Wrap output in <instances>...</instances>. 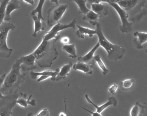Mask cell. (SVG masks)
Here are the masks:
<instances>
[{
    "mask_svg": "<svg viewBox=\"0 0 147 116\" xmlns=\"http://www.w3.org/2000/svg\"><path fill=\"white\" fill-rule=\"evenodd\" d=\"M118 88V85L114 84L108 88V92L111 94L114 95L116 94V91H117Z\"/></svg>",
    "mask_w": 147,
    "mask_h": 116,
    "instance_id": "f546056e",
    "label": "cell"
},
{
    "mask_svg": "<svg viewBox=\"0 0 147 116\" xmlns=\"http://www.w3.org/2000/svg\"><path fill=\"white\" fill-rule=\"evenodd\" d=\"M20 8V0H10L7 3L6 8L5 17L4 21H8L11 20V13L14 10H18Z\"/></svg>",
    "mask_w": 147,
    "mask_h": 116,
    "instance_id": "2e32d148",
    "label": "cell"
},
{
    "mask_svg": "<svg viewBox=\"0 0 147 116\" xmlns=\"http://www.w3.org/2000/svg\"><path fill=\"white\" fill-rule=\"evenodd\" d=\"M60 71V69L57 68L55 71H52L51 70H46L41 72H35L33 70L31 71L30 77L31 79L35 80L39 76H47L51 78V80L52 81H56V77Z\"/></svg>",
    "mask_w": 147,
    "mask_h": 116,
    "instance_id": "5bb4252c",
    "label": "cell"
},
{
    "mask_svg": "<svg viewBox=\"0 0 147 116\" xmlns=\"http://www.w3.org/2000/svg\"><path fill=\"white\" fill-rule=\"evenodd\" d=\"M20 63L17 60L12 66L11 70L7 75L4 84L0 91L4 95L11 94L16 91H18L26 80V74L20 72Z\"/></svg>",
    "mask_w": 147,
    "mask_h": 116,
    "instance_id": "7a4b0ae2",
    "label": "cell"
},
{
    "mask_svg": "<svg viewBox=\"0 0 147 116\" xmlns=\"http://www.w3.org/2000/svg\"><path fill=\"white\" fill-rule=\"evenodd\" d=\"M23 2L26 3V4H29L33 6L35 4V1L34 0H21Z\"/></svg>",
    "mask_w": 147,
    "mask_h": 116,
    "instance_id": "8d00e7d4",
    "label": "cell"
},
{
    "mask_svg": "<svg viewBox=\"0 0 147 116\" xmlns=\"http://www.w3.org/2000/svg\"><path fill=\"white\" fill-rule=\"evenodd\" d=\"M101 2H106V3H115L114 0H101Z\"/></svg>",
    "mask_w": 147,
    "mask_h": 116,
    "instance_id": "74e56055",
    "label": "cell"
},
{
    "mask_svg": "<svg viewBox=\"0 0 147 116\" xmlns=\"http://www.w3.org/2000/svg\"><path fill=\"white\" fill-rule=\"evenodd\" d=\"M51 1L52 3H55V5H57L59 4V2H58V0H51Z\"/></svg>",
    "mask_w": 147,
    "mask_h": 116,
    "instance_id": "f35d334b",
    "label": "cell"
},
{
    "mask_svg": "<svg viewBox=\"0 0 147 116\" xmlns=\"http://www.w3.org/2000/svg\"><path fill=\"white\" fill-rule=\"evenodd\" d=\"M145 108V106L142 105L140 102L138 101L136 102L130 112V116H143Z\"/></svg>",
    "mask_w": 147,
    "mask_h": 116,
    "instance_id": "cb8c5ba5",
    "label": "cell"
},
{
    "mask_svg": "<svg viewBox=\"0 0 147 116\" xmlns=\"http://www.w3.org/2000/svg\"><path fill=\"white\" fill-rule=\"evenodd\" d=\"M85 98L86 99L87 101L89 103L92 105L96 109V112L99 113H101L103 112L104 110H105L107 107L111 105H113L114 106H116L117 105V99L114 96H111L108 98V101L107 102H106L103 105H101L98 106L96 104H94L91 99L89 98V96L88 95L86 94L85 95Z\"/></svg>",
    "mask_w": 147,
    "mask_h": 116,
    "instance_id": "8fae6325",
    "label": "cell"
},
{
    "mask_svg": "<svg viewBox=\"0 0 147 116\" xmlns=\"http://www.w3.org/2000/svg\"><path fill=\"white\" fill-rule=\"evenodd\" d=\"M60 37L59 35L55 38L49 40L43 39L40 45L32 53L35 57L36 63L40 68L43 69L51 67L54 61L57 58L58 52L55 43Z\"/></svg>",
    "mask_w": 147,
    "mask_h": 116,
    "instance_id": "6da1fadb",
    "label": "cell"
},
{
    "mask_svg": "<svg viewBox=\"0 0 147 116\" xmlns=\"http://www.w3.org/2000/svg\"><path fill=\"white\" fill-rule=\"evenodd\" d=\"M92 67L93 66H92L89 65L86 63L78 61L77 63L73 66V68L74 70L80 71L86 74L91 75L93 73L92 70Z\"/></svg>",
    "mask_w": 147,
    "mask_h": 116,
    "instance_id": "ffe728a7",
    "label": "cell"
},
{
    "mask_svg": "<svg viewBox=\"0 0 147 116\" xmlns=\"http://www.w3.org/2000/svg\"><path fill=\"white\" fill-rule=\"evenodd\" d=\"M82 109L85 110V111H87L89 112V113H91L92 115V116H102V115L100 114V113H99L97 112H93L92 111H90V110H88V109H86V108H85V107H82ZM106 116H110V115H107Z\"/></svg>",
    "mask_w": 147,
    "mask_h": 116,
    "instance_id": "d6a6232c",
    "label": "cell"
},
{
    "mask_svg": "<svg viewBox=\"0 0 147 116\" xmlns=\"http://www.w3.org/2000/svg\"><path fill=\"white\" fill-rule=\"evenodd\" d=\"M19 95L18 91H16L0 99V116H11L13 114V109L17 104L16 100Z\"/></svg>",
    "mask_w": 147,
    "mask_h": 116,
    "instance_id": "8992f818",
    "label": "cell"
},
{
    "mask_svg": "<svg viewBox=\"0 0 147 116\" xmlns=\"http://www.w3.org/2000/svg\"><path fill=\"white\" fill-rule=\"evenodd\" d=\"M94 60L95 62L97 63L99 67L102 70L103 72V74L104 76H105L109 72V70L107 68L106 66L105 65L104 62L101 60V58L99 55H95L94 57Z\"/></svg>",
    "mask_w": 147,
    "mask_h": 116,
    "instance_id": "f1b7e54d",
    "label": "cell"
},
{
    "mask_svg": "<svg viewBox=\"0 0 147 116\" xmlns=\"http://www.w3.org/2000/svg\"><path fill=\"white\" fill-rule=\"evenodd\" d=\"M120 0H114V1H115V3H117L118 1H119Z\"/></svg>",
    "mask_w": 147,
    "mask_h": 116,
    "instance_id": "b9f144b4",
    "label": "cell"
},
{
    "mask_svg": "<svg viewBox=\"0 0 147 116\" xmlns=\"http://www.w3.org/2000/svg\"><path fill=\"white\" fill-rule=\"evenodd\" d=\"M100 46L99 43L98 42L96 45L84 56H80L78 58V61L82 63H86L89 65L93 66L95 65V60L94 58V53L97 49Z\"/></svg>",
    "mask_w": 147,
    "mask_h": 116,
    "instance_id": "7c38bea8",
    "label": "cell"
},
{
    "mask_svg": "<svg viewBox=\"0 0 147 116\" xmlns=\"http://www.w3.org/2000/svg\"><path fill=\"white\" fill-rule=\"evenodd\" d=\"M50 78L49 76H38L37 79V82H42L44 80H46V79Z\"/></svg>",
    "mask_w": 147,
    "mask_h": 116,
    "instance_id": "e575fe53",
    "label": "cell"
},
{
    "mask_svg": "<svg viewBox=\"0 0 147 116\" xmlns=\"http://www.w3.org/2000/svg\"><path fill=\"white\" fill-rule=\"evenodd\" d=\"M147 0H120L117 3L129 15V20L136 23L142 21L147 15L146 9H143Z\"/></svg>",
    "mask_w": 147,
    "mask_h": 116,
    "instance_id": "3957f363",
    "label": "cell"
},
{
    "mask_svg": "<svg viewBox=\"0 0 147 116\" xmlns=\"http://www.w3.org/2000/svg\"><path fill=\"white\" fill-rule=\"evenodd\" d=\"M62 48L64 53L68 57L73 59L77 58L75 44L64 45L63 46Z\"/></svg>",
    "mask_w": 147,
    "mask_h": 116,
    "instance_id": "7402d4cb",
    "label": "cell"
},
{
    "mask_svg": "<svg viewBox=\"0 0 147 116\" xmlns=\"http://www.w3.org/2000/svg\"><path fill=\"white\" fill-rule=\"evenodd\" d=\"M4 96H5V95H4L1 93V91H0V99L4 98Z\"/></svg>",
    "mask_w": 147,
    "mask_h": 116,
    "instance_id": "ab89813d",
    "label": "cell"
},
{
    "mask_svg": "<svg viewBox=\"0 0 147 116\" xmlns=\"http://www.w3.org/2000/svg\"><path fill=\"white\" fill-rule=\"evenodd\" d=\"M31 17L33 19L34 23V30L32 34V36L34 38H36L38 33L45 29L46 24L44 21L38 18L36 15H33L31 16Z\"/></svg>",
    "mask_w": 147,
    "mask_h": 116,
    "instance_id": "ac0fdd59",
    "label": "cell"
},
{
    "mask_svg": "<svg viewBox=\"0 0 147 116\" xmlns=\"http://www.w3.org/2000/svg\"><path fill=\"white\" fill-rule=\"evenodd\" d=\"M69 41H70V39L67 36H64V37H62L61 40V43H62L64 45L68 44Z\"/></svg>",
    "mask_w": 147,
    "mask_h": 116,
    "instance_id": "1f68e13d",
    "label": "cell"
},
{
    "mask_svg": "<svg viewBox=\"0 0 147 116\" xmlns=\"http://www.w3.org/2000/svg\"><path fill=\"white\" fill-rule=\"evenodd\" d=\"M118 13L121 21V25L119 27L120 31L124 34H127L132 31L133 29V23L129 20V15L127 13L123 10L116 3H109Z\"/></svg>",
    "mask_w": 147,
    "mask_h": 116,
    "instance_id": "ba28073f",
    "label": "cell"
},
{
    "mask_svg": "<svg viewBox=\"0 0 147 116\" xmlns=\"http://www.w3.org/2000/svg\"><path fill=\"white\" fill-rule=\"evenodd\" d=\"M134 37L133 42L134 46L138 49H142L143 48L142 45L147 41V33L146 32L136 31L133 34Z\"/></svg>",
    "mask_w": 147,
    "mask_h": 116,
    "instance_id": "4fadbf2b",
    "label": "cell"
},
{
    "mask_svg": "<svg viewBox=\"0 0 147 116\" xmlns=\"http://www.w3.org/2000/svg\"><path fill=\"white\" fill-rule=\"evenodd\" d=\"M21 63L20 67L22 71L24 72L27 71H32L37 68L36 64V60L32 53L26 55L22 56L18 59Z\"/></svg>",
    "mask_w": 147,
    "mask_h": 116,
    "instance_id": "30bf717a",
    "label": "cell"
},
{
    "mask_svg": "<svg viewBox=\"0 0 147 116\" xmlns=\"http://www.w3.org/2000/svg\"><path fill=\"white\" fill-rule=\"evenodd\" d=\"M73 66V63L69 62V64L64 65L60 70L59 73L56 77V81H58L61 79H65L67 76H68L70 72L71 68Z\"/></svg>",
    "mask_w": 147,
    "mask_h": 116,
    "instance_id": "44dd1931",
    "label": "cell"
},
{
    "mask_svg": "<svg viewBox=\"0 0 147 116\" xmlns=\"http://www.w3.org/2000/svg\"><path fill=\"white\" fill-rule=\"evenodd\" d=\"M120 87L123 91H129L132 89L135 85V81L134 79H126L120 82Z\"/></svg>",
    "mask_w": 147,
    "mask_h": 116,
    "instance_id": "4316f807",
    "label": "cell"
},
{
    "mask_svg": "<svg viewBox=\"0 0 147 116\" xmlns=\"http://www.w3.org/2000/svg\"><path fill=\"white\" fill-rule=\"evenodd\" d=\"M46 0H39L38 4L36 9H34L31 13V16L36 15L38 18L44 21V19L42 16V8Z\"/></svg>",
    "mask_w": 147,
    "mask_h": 116,
    "instance_id": "d4e9b609",
    "label": "cell"
},
{
    "mask_svg": "<svg viewBox=\"0 0 147 116\" xmlns=\"http://www.w3.org/2000/svg\"><path fill=\"white\" fill-rule=\"evenodd\" d=\"M6 76V72H5L2 75H0V88L1 87L3 84H4V81H5V79Z\"/></svg>",
    "mask_w": 147,
    "mask_h": 116,
    "instance_id": "836d02e7",
    "label": "cell"
},
{
    "mask_svg": "<svg viewBox=\"0 0 147 116\" xmlns=\"http://www.w3.org/2000/svg\"><path fill=\"white\" fill-rule=\"evenodd\" d=\"M96 27V34L98 36L99 43L106 51L108 58L114 61L122 59L126 52L125 49L122 46L113 44L106 38L100 23H98Z\"/></svg>",
    "mask_w": 147,
    "mask_h": 116,
    "instance_id": "277c9868",
    "label": "cell"
},
{
    "mask_svg": "<svg viewBox=\"0 0 147 116\" xmlns=\"http://www.w3.org/2000/svg\"><path fill=\"white\" fill-rule=\"evenodd\" d=\"M77 28L78 30L76 31V35L80 39H84L85 35H88L89 37H92L96 34L95 30L84 28L80 25H77Z\"/></svg>",
    "mask_w": 147,
    "mask_h": 116,
    "instance_id": "d6986e66",
    "label": "cell"
},
{
    "mask_svg": "<svg viewBox=\"0 0 147 116\" xmlns=\"http://www.w3.org/2000/svg\"><path fill=\"white\" fill-rule=\"evenodd\" d=\"M76 23V18H74L68 24H62L59 23L53 26V28L48 32L45 33L43 39L45 40H49L55 38L59 35V32L69 28L75 29Z\"/></svg>",
    "mask_w": 147,
    "mask_h": 116,
    "instance_id": "9c48e42d",
    "label": "cell"
},
{
    "mask_svg": "<svg viewBox=\"0 0 147 116\" xmlns=\"http://www.w3.org/2000/svg\"><path fill=\"white\" fill-rule=\"evenodd\" d=\"M50 112L47 108H44L41 110L36 116H49Z\"/></svg>",
    "mask_w": 147,
    "mask_h": 116,
    "instance_id": "4dcf8cb0",
    "label": "cell"
},
{
    "mask_svg": "<svg viewBox=\"0 0 147 116\" xmlns=\"http://www.w3.org/2000/svg\"><path fill=\"white\" fill-rule=\"evenodd\" d=\"M15 28L13 23L7 22H3L0 25V57L1 58H9L11 55L13 50L7 46V39L9 31Z\"/></svg>",
    "mask_w": 147,
    "mask_h": 116,
    "instance_id": "5b68a950",
    "label": "cell"
},
{
    "mask_svg": "<svg viewBox=\"0 0 147 116\" xmlns=\"http://www.w3.org/2000/svg\"><path fill=\"white\" fill-rule=\"evenodd\" d=\"M86 3H89L90 5L92 4H99L101 3V0H86Z\"/></svg>",
    "mask_w": 147,
    "mask_h": 116,
    "instance_id": "d590c367",
    "label": "cell"
},
{
    "mask_svg": "<svg viewBox=\"0 0 147 116\" xmlns=\"http://www.w3.org/2000/svg\"><path fill=\"white\" fill-rule=\"evenodd\" d=\"M69 1H74L76 3L79 8V13L80 14H83L84 15L90 11L87 7L86 5V0H69Z\"/></svg>",
    "mask_w": 147,
    "mask_h": 116,
    "instance_id": "484cf974",
    "label": "cell"
},
{
    "mask_svg": "<svg viewBox=\"0 0 147 116\" xmlns=\"http://www.w3.org/2000/svg\"><path fill=\"white\" fill-rule=\"evenodd\" d=\"M99 18V17L97 14L92 11H90L86 14L84 15L82 19L88 22L93 26H96L98 23V20Z\"/></svg>",
    "mask_w": 147,
    "mask_h": 116,
    "instance_id": "603a6c76",
    "label": "cell"
},
{
    "mask_svg": "<svg viewBox=\"0 0 147 116\" xmlns=\"http://www.w3.org/2000/svg\"><path fill=\"white\" fill-rule=\"evenodd\" d=\"M27 116H35L32 112H30L27 114Z\"/></svg>",
    "mask_w": 147,
    "mask_h": 116,
    "instance_id": "60d3db41",
    "label": "cell"
},
{
    "mask_svg": "<svg viewBox=\"0 0 147 116\" xmlns=\"http://www.w3.org/2000/svg\"><path fill=\"white\" fill-rule=\"evenodd\" d=\"M91 5L92 11L97 14L99 18L105 17L109 13L108 7L106 5H103L100 3L92 4Z\"/></svg>",
    "mask_w": 147,
    "mask_h": 116,
    "instance_id": "e0dca14e",
    "label": "cell"
},
{
    "mask_svg": "<svg viewBox=\"0 0 147 116\" xmlns=\"http://www.w3.org/2000/svg\"><path fill=\"white\" fill-rule=\"evenodd\" d=\"M68 8L67 5L57 4L51 7L48 11L47 24L50 27H53L58 23Z\"/></svg>",
    "mask_w": 147,
    "mask_h": 116,
    "instance_id": "52a82bcc",
    "label": "cell"
},
{
    "mask_svg": "<svg viewBox=\"0 0 147 116\" xmlns=\"http://www.w3.org/2000/svg\"><path fill=\"white\" fill-rule=\"evenodd\" d=\"M32 96V95H30L29 98L27 99V95L26 94L20 92L16 100V104L24 108L28 107L29 105H30L32 106H36V101L35 99L32 100H30Z\"/></svg>",
    "mask_w": 147,
    "mask_h": 116,
    "instance_id": "9a60e30c",
    "label": "cell"
},
{
    "mask_svg": "<svg viewBox=\"0 0 147 116\" xmlns=\"http://www.w3.org/2000/svg\"><path fill=\"white\" fill-rule=\"evenodd\" d=\"M10 0H1L0 3V25L4 22L6 8Z\"/></svg>",
    "mask_w": 147,
    "mask_h": 116,
    "instance_id": "83f0119b",
    "label": "cell"
}]
</instances>
